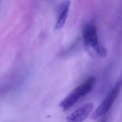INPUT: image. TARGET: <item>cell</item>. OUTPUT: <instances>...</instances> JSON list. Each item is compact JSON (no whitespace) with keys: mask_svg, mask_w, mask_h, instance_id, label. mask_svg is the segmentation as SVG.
Segmentation results:
<instances>
[{"mask_svg":"<svg viewBox=\"0 0 122 122\" xmlns=\"http://www.w3.org/2000/svg\"><path fill=\"white\" fill-rule=\"evenodd\" d=\"M96 79L91 76L76 87L60 103V106L66 111L72 106L81 97L89 93L93 88Z\"/></svg>","mask_w":122,"mask_h":122,"instance_id":"obj_2","label":"cell"},{"mask_svg":"<svg viewBox=\"0 0 122 122\" xmlns=\"http://www.w3.org/2000/svg\"><path fill=\"white\" fill-rule=\"evenodd\" d=\"M107 117L106 115H103V116H102V117L101 118V119L98 122H107Z\"/></svg>","mask_w":122,"mask_h":122,"instance_id":"obj_6","label":"cell"},{"mask_svg":"<svg viewBox=\"0 0 122 122\" xmlns=\"http://www.w3.org/2000/svg\"><path fill=\"white\" fill-rule=\"evenodd\" d=\"M93 107L92 103H87L83 105L67 117V122H83L91 113Z\"/></svg>","mask_w":122,"mask_h":122,"instance_id":"obj_4","label":"cell"},{"mask_svg":"<svg viewBox=\"0 0 122 122\" xmlns=\"http://www.w3.org/2000/svg\"><path fill=\"white\" fill-rule=\"evenodd\" d=\"M122 87V79L120 78L115 82L111 92L106 96L92 115V119H97L104 115L110 110L118 97Z\"/></svg>","mask_w":122,"mask_h":122,"instance_id":"obj_3","label":"cell"},{"mask_svg":"<svg viewBox=\"0 0 122 122\" xmlns=\"http://www.w3.org/2000/svg\"><path fill=\"white\" fill-rule=\"evenodd\" d=\"M70 4L71 2L68 0L64 1L60 4L58 10V18L55 26V30L61 29L65 24L68 17Z\"/></svg>","mask_w":122,"mask_h":122,"instance_id":"obj_5","label":"cell"},{"mask_svg":"<svg viewBox=\"0 0 122 122\" xmlns=\"http://www.w3.org/2000/svg\"><path fill=\"white\" fill-rule=\"evenodd\" d=\"M82 36L85 46L90 53L101 57L106 56L107 50L99 43L96 28L93 24L88 23L84 26Z\"/></svg>","mask_w":122,"mask_h":122,"instance_id":"obj_1","label":"cell"}]
</instances>
